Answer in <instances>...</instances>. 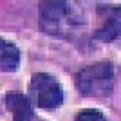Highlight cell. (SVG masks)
<instances>
[{
    "mask_svg": "<svg viewBox=\"0 0 121 121\" xmlns=\"http://www.w3.org/2000/svg\"><path fill=\"white\" fill-rule=\"evenodd\" d=\"M40 29L54 38L76 40L87 29L85 16L72 2L45 0L40 2Z\"/></svg>",
    "mask_w": 121,
    "mask_h": 121,
    "instance_id": "1",
    "label": "cell"
},
{
    "mask_svg": "<svg viewBox=\"0 0 121 121\" xmlns=\"http://www.w3.org/2000/svg\"><path fill=\"white\" fill-rule=\"evenodd\" d=\"M116 87V69L110 61H98L76 74V89L89 98L110 96Z\"/></svg>",
    "mask_w": 121,
    "mask_h": 121,
    "instance_id": "2",
    "label": "cell"
},
{
    "mask_svg": "<svg viewBox=\"0 0 121 121\" xmlns=\"http://www.w3.org/2000/svg\"><path fill=\"white\" fill-rule=\"evenodd\" d=\"M29 92L35 103L43 110H54L63 103V89L52 74L35 72L31 78Z\"/></svg>",
    "mask_w": 121,
    "mask_h": 121,
    "instance_id": "3",
    "label": "cell"
},
{
    "mask_svg": "<svg viewBox=\"0 0 121 121\" xmlns=\"http://www.w3.org/2000/svg\"><path fill=\"white\" fill-rule=\"evenodd\" d=\"M98 13L103 18L101 27L94 33V38L99 42H114L119 38V7L99 5Z\"/></svg>",
    "mask_w": 121,
    "mask_h": 121,
    "instance_id": "4",
    "label": "cell"
},
{
    "mask_svg": "<svg viewBox=\"0 0 121 121\" xmlns=\"http://www.w3.org/2000/svg\"><path fill=\"white\" fill-rule=\"evenodd\" d=\"M5 107L13 114V121H31L33 119V108L31 99L24 92L13 91L5 94Z\"/></svg>",
    "mask_w": 121,
    "mask_h": 121,
    "instance_id": "5",
    "label": "cell"
},
{
    "mask_svg": "<svg viewBox=\"0 0 121 121\" xmlns=\"http://www.w3.org/2000/svg\"><path fill=\"white\" fill-rule=\"evenodd\" d=\"M20 65V49L13 42L0 36V71L15 72Z\"/></svg>",
    "mask_w": 121,
    "mask_h": 121,
    "instance_id": "6",
    "label": "cell"
},
{
    "mask_svg": "<svg viewBox=\"0 0 121 121\" xmlns=\"http://www.w3.org/2000/svg\"><path fill=\"white\" fill-rule=\"evenodd\" d=\"M74 121H108L105 117V114L96 108H87V110H81L76 114Z\"/></svg>",
    "mask_w": 121,
    "mask_h": 121,
    "instance_id": "7",
    "label": "cell"
}]
</instances>
